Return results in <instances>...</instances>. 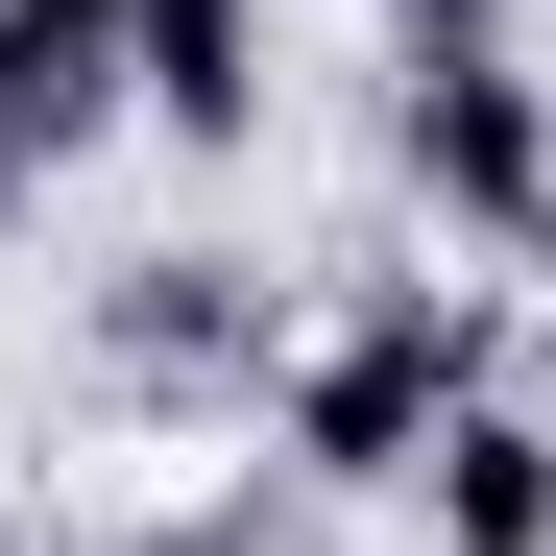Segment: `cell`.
<instances>
[{"mask_svg":"<svg viewBox=\"0 0 556 556\" xmlns=\"http://www.w3.org/2000/svg\"><path fill=\"white\" fill-rule=\"evenodd\" d=\"M484 388H508V315H484V291H435V266H388V291H339V315L291 339L266 459H291V484H412Z\"/></svg>","mask_w":556,"mask_h":556,"instance_id":"obj_1","label":"cell"},{"mask_svg":"<svg viewBox=\"0 0 556 556\" xmlns=\"http://www.w3.org/2000/svg\"><path fill=\"white\" fill-rule=\"evenodd\" d=\"M388 169L459 242H556V73L532 49H412L388 73Z\"/></svg>","mask_w":556,"mask_h":556,"instance_id":"obj_2","label":"cell"},{"mask_svg":"<svg viewBox=\"0 0 556 556\" xmlns=\"http://www.w3.org/2000/svg\"><path fill=\"white\" fill-rule=\"evenodd\" d=\"M98 388H146V412H194V388H291V315H266L218 242H146V266H98Z\"/></svg>","mask_w":556,"mask_h":556,"instance_id":"obj_3","label":"cell"},{"mask_svg":"<svg viewBox=\"0 0 556 556\" xmlns=\"http://www.w3.org/2000/svg\"><path fill=\"white\" fill-rule=\"evenodd\" d=\"M412 508H435V556H556V412L484 388V412L412 459Z\"/></svg>","mask_w":556,"mask_h":556,"instance_id":"obj_4","label":"cell"},{"mask_svg":"<svg viewBox=\"0 0 556 556\" xmlns=\"http://www.w3.org/2000/svg\"><path fill=\"white\" fill-rule=\"evenodd\" d=\"M146 122L169 146H266V0H146Z\"/></svg>","mask_w":556,"mask_h":556,"instance_id":"obj_5","label":"cell"},{"mask_svg":"<svg viewBox=\"0 0 556 556\" xmlns=\"http://www.w3.org/2000/svg\"><path fill=\"white\" fill-rule=\"evenodd\" d=\"M122 556H291V508H242V484H218V508H169V532H122Z\"/></svg>","mask_w":556,"mask_h":556,"instance_id":"obj_6","label":"cell"},{"mask_svg":"<svg viewBox=\"0 0 556 556\" xmlns=\"http://www.w3.org/2000/svg\"><path fill=\"white\" fill-rule=\"evenodd\" d=\"M388 25H412V49H508L532 0H388Z\"/></svg>","mask_w":556,"mask_h":556,"instance_id":"obj_7","label":"cell"},{"mask_svg":"<svg viewBox=\"0 0 556 556\" xmlns=\"http://www.w3.org/2000/svg\"><path fill=\"white\" fill-rule=\"evenodd\" d=\"M532 412H556V315H532Z\"/></svg>","mask_w":556,"mask_h":556,"instance_id":"obj_8","label":"cell"},{"mask_svg":"<svg viewBox=\"0 0 556 556\" xmlns=\"http://www.w3.org/2000/svg\"><path fill=\"white\" fill-rule=\"evenodd\" d=\"M0 556H49V532H25V508H0Z\"/></svg>","mask_w":556,"mask_h":556,"instance_id":"obj_9","label":"cell"}]
</instances>
